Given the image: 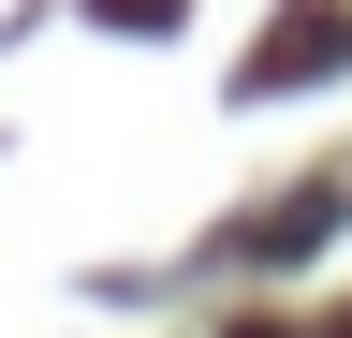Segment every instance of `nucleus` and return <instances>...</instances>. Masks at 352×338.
<instances>
[{
	"instance_id": "f257e3e1",
	"label": "nucleus",
	"mask_w": 352,
	"mask_h": 338,
	"mask_svg": "<svg viewBox=\"0 0 352 338\" xmlns=\"http://www.w3.org/2000/svg\"><path fill=\"white\" fill-rule=\"evenodd\" d=\"M338 59H352V30H338V15H323V30H279V45L250 59V89H294V74H338Z\"/></svg>"
}]
</instances>
